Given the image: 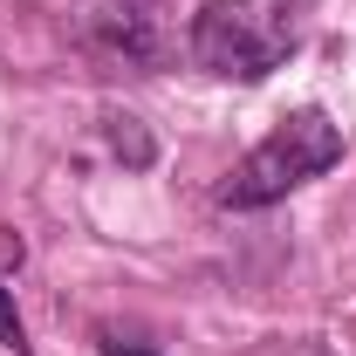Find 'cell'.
I'll list each match as a JSON object with an SVG mask.
<instances>
[{"label": "cell", "instance_id": "1", "mask_svg": "<svg viewBox=\"0 0 356 356\" xmlns=\"http://www.w3.org/2000/svg\"><path fill=\"white\" fill-rule=\"evenodd\" d=\"M309 28V0H206L192 14V62L226 83H267Z\"/></svg>", "mask_w": 356, "mask_h": 356}, {"label": "cell", "instance_id": "2", "mask_svg": "<svg viewBox=\"0 0 356 356\" xmlns=\"http://www.w3.org/2000/svg\"><path fill=\"white\" fill-rule=\"evenodd\" d=\"M336 158H343V131H336L329 110L309 103V110L281 117V124L233 165V178L220 185V206H233V213H261V206H274V199H288L295 185L322 178Z\"/></svg>", "mask_w": 356, "mask_h": 356}, {"label": "cell", "instance_id": "3", "mask_svg": "<svg viewBox=\"0 0 356 356\" xmlns=\"http://www.w3.org/2000/svg\"><path fill=\"white\" fill-rule=\"evenodd\" d=\"M110 151L124 158V165H151V137L137 117H110Z\"/></svg>", "mask_w": 356, "mask_h": 356}, {"label": "cell", "instance_id": "4", "mask_svg": "<svg viewBox=\"0 0 356 356\" xmlns=\"http://www.w3.org/2000/svg\"><path fill=\"white\" fill-rule=\"evenodd\" d=\"M0 343H7L14 356H28V322H21V309H14L7 281H0Z\"/></svg>", "mask_w": 356, "mask_h": 356}, {"label": "cell", "instance_id": "5", "mask_svg": "<svg viewBox=\"0 0 356 356\" xmlns=\"http://www.w3.org/2000/svg\"><path fill=\"white\" fill-rule=\"evenodd\" d=\"M21 261H28V247H21V233H7V226H0V281H7V274H14Z\"/></svg>", "mask_w": 356, "mask_h": 356}, {"label": "cell", "instance_id": "6", "mask_svg": "<svg viewBox=\"0 0 356 356\" xmlns=\"http://www.w3.org/2000/svg\"><path fill=\"white\" fill-rule=\"evenodd\" d=\"M103 356H158L151 343H124V336H103Z\"/></svg>", "mask_w": 356, "mask_h": 356}]
</instances>
